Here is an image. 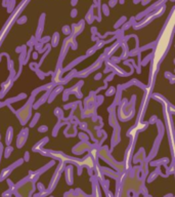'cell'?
Wrapping results in <instances>:
<instances>
[{"mask_svg": "<svg viewBox=\"0 0 175 197\" xmlns=\"http://www.w3.org/2000/svg\"><path fill=\"white\" fill-rule=\"evenodd\" d=\"M78 2V0H73V1H72V4H73V5H75V4H76Z\"/></svg>", "mask_w": 175, "mask_h": 197, "instance_id": "6da1fadb", "label": "cell"}]
</instances>
